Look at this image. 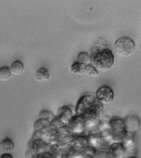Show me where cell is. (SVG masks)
Segmentation results:
<instances>
[{"instance_id": "cell-1", "label": "cell", "mask_w": 141, "mask_h": 158, "mask_svg": "<svg viewBox=\"0 0 141 158\" xmlns=\"http://www.w3.org/2000/svg\"><path fill=\"white\" fill-rule=\"evenodd\" d=\"M103 105L93 94L82 96L76 106V114L83 118L86 127L97 125L103 117Z\"/></svg>"}, {"instance_id": "cell-2", "label": "cell", "mask_w": 141, "mask_h": 158, "mask_svg": "<svg viewBox=\"0 0 141 158\" xmlns=\"http://www.w3.org/2000/svg\"><path fill=\"white\" fill-rule=\"evenodd\" d=\"M91 64L99 73H106L114 66V56L113 52L108 49H95L91 52Z\"/></svg>"}, {"instance_id": "cell-3", "label": "cell", "mask_w": 141, "mask_h": 158, "mask_svg": "<svg viewBox=\"0 0 141 158\" xmlns=\"http://www.w3.org/2000/svg\"><path fill=\"white\" fill-rule=\"evenodd\" d=\"M114 48L118 55L122 57H128L134 53L136 44L131 38L122 37L116 41Z\"/></svg>"}, {"instance_id": "cell-4", "label": "cell", "mask_w": 141, "mask_h": 158, "mask_svg": "<svg viewBox=\"0 0 141 158\" xmlns=\"http://www.w3.org/2000/svg\"><path fill=\"white\" fill-rule=\"evenodd\" d=\"M110 129L113 136V142H121L125 134L126 133L123 118L114 116L110 118Z\"/></svg>"}, {"instance_id": "cell-5", "label": "cell", "mask_w": 141, "mask_h": 158, "mask_svg": "<svg viewBox=\"0 0 141 158\" xmlns=\"http://www.w3.org/2000/svg\"><path fill=\"white\" fill-rule=\"evenodd\" d=\"M125 128L126 132L135 133L141 127V120L135 113H129L123 118Z\"/></svg>"}, {"instance_id": "cell-6", "label": "cell", "mask_w": 141, "mask_h": 158, "mask_svg": "<svg viewBox=\"0 0 141 158\" xmlns=\"http://www.w3.org/2000/svg\"><path fill=\"white\" fill-rule=\"evenodd\" d=\"M96 98L102 105H107L114 99V93L108 86H102L97 90Z\"/></svg>"}, {"instance_id": "cell-7", "label": "cell", "mask_w": 141, "mask_h": 158, "mask_svg": "<svg viewBox=\"0 0 141 158\" xmlns=\"http://www.w3.org/2000/svg\"><path fill=\"white\" fill-rule=\"evenodd\" d=\"M67 126L70 131L74 136L83 135L86 128V125L83 118L77 114H76L72 118Z\"/></svg>"}, {"instance_id": "cell-8", "label": "cell", "mask_w": 141, "mask_h": 158, "mask_svg": "<svg viewBox=\"0 0 141 158\" xmlns=\"http://www.w3.org/2000/svg\"><path fill=\"white\" fill-rule=\"evenodd\" d=\"M88 146L96 148L97 150H102L103 146L108 142L105 141L99 130L94 131L87 136Z\"/></svg>"}, {"instance_id": "cell-9", "label": "cell", "mask_w": 141, "mask_h": 158, "mask_svg": "<svg viewBox=\"0 0 141 158\" xmlns=\"http://www.w3.org/2000/svg\"><path fill=\"white\" fill-rule=\"evenodd\" d=\"M76 114L74 112L71 106L65 105L60 107L57 111V118L65 125H67L72 118Z\"/></svg>"}, {"instance_id": "cell-10", "label": "cell", "mask_w": 141, "mask_h": 158, "mask_svg": "<svg viewBox=\"0 0 141 158\" xmlns=\"http://www.w3.org/2000/svg\"><path fill=\"white\" fill-rule=\"evenodd\" d=\"M126 149L121 142H113L109 146L108 152L111 158H123L126 153Z\"/></svg>"}, {"instance_id": "cell-11", "label": "cell", "mask_w": 141, "mask_h": 158, "mask_svg": "<svg viewBox=\"0 0 141 158\" xmlns=\"http://www.w3.org/2000/svg\"><path fill=\"white\" fill-rule=\"evenodd\" d=\"M51 121L45 118H39L38 120L35 122L34 123V129L35 131L39 132L41 136H43L51 129L50 126Z\"/></svg>"}, {"instance_id": "cell-12", "label": "cell", "mask_w": 141, "mask_h": 158, "mask_svg": "<svg viewBox=\"0 0 141 158\" xmlns=\"http://www.w3.org/2000/svg\"><path fill=\"white\" fill-rule=\"evenodd\" d=\"M15 145L10 138H6L0 142V152L3 153H12L14 152Z\"/></svg>"}, {"instance_id": "cell-13", "label": "cell", "mask_w": 141, "mask_h": 158, "mask_svg": "<svg viewBox=\"0 0 141 158\" xmlns=\"http://www.w3.org/2000/svg\"><path fill=\"white\" fill-rule=\"evenodd\" d=\"M71 146L77 150L81 151L84 148L88 146L87 136L83 135L74 136L71 143Z\"/></svg>"}, {"instance_id": "cell-14", "label": "cell", "mask_w": 141, "mask_h": 158, "mask_svg": "<svg viewBox=\"0 0 141 158\" xmlns=\"http://www.w3.org/2000/svg\"><path fill=\"white\" fill-rule=\"evenodd\" d=\"M121 143L126 150L132 148L136 143V138L135 133L126 132L122 139Z\"/></svg>"}, {"instance_id": "cell-15", "label": "cell", "mask_w": 141, "mask_h": 158, "mask_svg": "<svg viewBox=\"0 0 141 158\" xmlns=\"http://www.w3.org/2000/svg\"><path fill=\"white\" fill-rule=\"evenodd\" d=\"M36 78L41 83L48 82L51 79V74L49 71L46 68H40L36 71Z\"/></svg>"}, {"instance_id": "cell-16", "label": "cell", "mask_w": 141, "mask_h": 158, "mask_svg": "<svg viewBox=\"0 0 141 158\" xmlns=\"http://www.w3.org/2000/svg\"><path fill=\"white\" fill-rule=\"evenodd\" d=\"M10 69L14 76H20L24 71V65L23 63L19 60L14 61L10 66Z\"/></svg>"}, {"instance_id": "cell-17", "label": "cell", "mask_w": 141, "mask_h": 158, "mask_svg": "<svg viewBox=\"0 0 141 158\" xmlns=\"http://www.w3.org/2000/svg\"><path fill=\"white\" fill-rule=\"evenodd\" d=\"M86 66L77 61H75L72 64L70 68L71 72L76 76H85Z\"/></svg>"}, {"instance_id": "cell-18", "label": "cell", "mask_w": 141, "mask_h": 158, "mask_svg": "<svg viewBox=\"0 0 141 158\" xmlns=\"http://www.w3.org/2000/svg\"><path fill=\"white\" fill-rule=\"evenodd\" d=\"M12 73L10 67L4 66L0 68V81H7L11 79Z\"/></svg>"}, {"instance_id": "cell-19", "label": "cell", "mask_w": 141, "mask_h": 158, "mask_svg": "<svg viewBox=\"0 0 141 158\" xmlns=\"http://www.w3.org/2000/svg\"><path fill=\"white\" fill-rule=\"evenodd\" d=\"M77 62L81 63L85 65H89L91 64V56L89 53L82 51L78 54L77 56Z\"/></svg>"}, {"instance_id": "cell-20", "label": "cell", "mask_w": 141, "mask_h": 158, "mask_svg": "<svg viewBox=\"0 0 141 158\" xmlns=\"http://www.w3.org/2000/svg\"><path fill=\"white\" fill-rule=\"evenodd\" d=\"M110 119L105 116L102 117L97 124V128L99 131L110 128Z\"/></svg>"}, {"instance_id": "cell-21", "label": "cell", "mask_w": 141, "mask_h": 158, "mask_svg": "<svg viewBox=\"0 0 141 158\" xmlns=\"http://www.w3.org/2000/svg\"><path fill=\"white\" fill-rule=\"evenodd\" d=\"M99 73L97 71V70L91 64L86 66L85 76H86L91 78H94L97 77L99 76Z\"/></svg>"}, {"instance_id": "cell-22", "label": "cell", "mask_w": 141, "mask_h": 158, "mask_svg": "<svg viewBox=\"0 0 141 158\" xmlns=\"http://www.w3.org/2000/svg\"><path fill=\"white\" fill-rule=\"evenodd\" d=\"M100 132L102 138L105 141L107 142L108 143H110V142L113 143V136H112V133L110 128Z\"/></svg>"}, {"instance_id": "cell-23", "label": "cell", "mask_w": 141, "mask_h": 158, "mask_svg": "<svg viewBox=\"0 0 141 158\" xmlns=\"http://www.w3.org/2000/svg\"><path fill=\"white\" fill-rule=\"evenodd\" d=\"M64 125H65L61 121L59 118H57V116H56L51 121V123H50L51 128L54 129V130H58Z\"/></svg>"}, {"instance_id": "cell-24", "label": "cell", "mask_w": 141, "mask_h": 158, "mask_svg": "<svg viewBox=\"0 0 141 158\" xmlns=\"http://www.w3.org/2000/svg\"><path fill=\"white\" fill-rule=\"evenodd\" d=\"M82 153H83L84 156H86V155H89L91 156H93L94 158L96 152H97V150L92 147L90 146H87L85 148H84L82 150H81Z\"/></svg>"}, {"instance_id": "cell-25", "label": "cell", "mask_w": 141, "mask_h": 158, "mask_svg": "<svg viewBox=\"0 0 141 158\" xmlns=\"http://www.w3.org/2000/svg\"><path fill=\"white\" fill-rule=\"evenodd\" d=\"M55 117L54 114L48 110H43L40 113V118L48 119L49 121H51Z\"/></svg>"}, {"instance_id": "cell-26", "label": "cell", "mask_w": 141, "mask_h": 158, "mask_svg": "<svg viewBox=\"0 0 141 158\" xmlns=\"http://www.w3.org/2000/svg\"><path fill=\"white\" fill-rule=\"evenodd\" d=\"M94 158H111L108 150H97Z\"/></svg>"}, {"instance_id": "cell-27", "label": "cell", "mask_w": 141, "mask_h": 158, "mask_svg": "<svg viewBox=\"0 0 141 158\" xmlns=\"http://www.w3.org/2000/svg\"><path fill=\"white\" fill-rule=\"evenodd\" d=\"M0 158H14V156L10 153H3L1 155Z\"/></svg>"}, {"instance_id": "cell-28", "label": "cell", "mask_w": 141, "mask_h": 158, "mask_svg": "<svg viewBox=\"0 0 141 158\" xmlns=\"http://www.w3.org/2000/svg\"><path fill=\"white\" fill-rule=\"evenodd\" d=\"M84 158H94L93 156H89V155H86L85 156Z\"/></svg>"}, {"instance_id": "cell-29", "label": "cell", "mask_w": 141, "mask_h": 158, "mask_svg": "<svg viewBox=\"0 0 141 158\" xmlns=\"http://www.w3.org/2000/svg\"><path fill=\"white\" fill-rule=\"evenodd\" d=\"M126 158H138V157H136V156H128V157H127Z\"/></svg>"}, {"instance_id": "cell-30", "label": "cell", "mask_w": 141, "mask_h": 158, "mask_svg": "<svg viewBox=\"0 0 141 158\" xmlns=\"http://www.w3.org/2000/svg\"></svg>"}]
</instances>
